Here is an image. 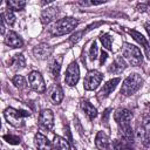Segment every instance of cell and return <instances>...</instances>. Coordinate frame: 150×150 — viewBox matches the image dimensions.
<instances>
[{
  "label": "cell",
  "mask_w": 150,
  "mask_h": 150,
  "mask_svg": "<svg viewBox=\"0 0 150 150\" xmlns=\"http://www.w3.org/2000/svg\"><path fill=\"white\" fill-rule=\"evenodd\" d=\"M39 124L46 130H50L54 127V115L50 109H42L39 115Z\"/></svg>",
  "instance_id": "9"
},
{
  "label": "cell",
  "mask_w": 150,
  "mask_h": 150,
  "mask_svg": "<svg viewBox=\"0 0 150 150\" xmlns=\"http://www.w3.org/2000/svg\"><path fill=\"white\" fill-rule=\"evenodd\" d=\"M61 63H62V56H59L56 59H54L50 64H49V73L53 77H59L60 75V69H61Z\"/></svg>",
  "instance_id": "21"
},
{
  "label": "cell",
  "mask_w": 150,
  "mask_h": 150,
  "mask_svg": "<svg viewBox=\"0 0 150 150\" xmlns=\"http://www.w3.org/2000/svg\"><path fill=\"white\" fill-rule=\"evenodd\" d=\"M81 108H82V110L86 112V115H87L90 120H94V118L97 116V110H96V108H95L90 102H88V101H86V100H82V101H81Z\"/></svg>",
  "instance_id": "19"
},
{
  "label": "cell",
  "mask_w": 150,
  "mask_h": 150,
  "mask_svg": "<svg viewBox=\"0 0 150 150\" xmlns=\"http://www.w3.org/2000/svg\"><path fill=\"white\" fill-rule=\"evenodd\" d=\"M142 131H143L144 143L150 144V112L145 114L142 120Z\"/></svg>",
  "instance_id": "18"
},
{
  "label": "cell",
  "mask_w": 150,
  "mask_h": 150,
  "mask_svg": "<svg viewBox=\"0 0 150 150\" xmlns=\"http://www.w3.org/2000/svg\"><path fill=\"white\" fill-rule=\"evenodd\" d=\"M89 57H90L91 61L96 60V57H97V45H96L95 41L91 43V47H90V50H89Z\"/></svg>",
  "instance_id": "29"
},
{
  "label": "cell",
  "mask_w": 150,
  "mask_h": 150,
  "mask_svg": "<svg viewBox=\"0 0 150 150\" xmlns=\"http://www.w3.org/2000/svg\"><path fill=\"white\" fill-rule=\"evenodd\" d=\"M102 79H103L102 73H100L98 70H90L84 77L83 88L86 90H95L100 86Z\"/></svg>",
  "instance_id": "6"
},
{
  "label": "cell",
  "mask_w": 150,
  "mask_h": 150,
  "mask_svg": "<svg viewBox=\"0 0 150 150\" xmlns=\"http://www.w3.org/2000/svg\"><path fill=\"white\" fill-rule=\"evenodd\" d=\"M128 33H129V34H130V35H131V36H132V38H134V39H135L139 45H142V46L144 47V49L150 45V42H149V41H148V40H146V39H145V38H144L139 32L134 30V29H129V30H128Z\"/></svg>",
  "instance_id": "23"
},
{
  "label": "cell",
  "mask_w": 150,
  "mask_h": 150,
  "mask_svg": "<svg viewBox=\"0 0 150 150\" xmlns=\"http://www.w3.org/2000/svg\"><path fill=\"white\" fill-rule=\"evenodd\" d=\"M5 43H6L8 47H11V48H20V47H22L23 41H22V39H21L15 32L9 30V32L6 34Z\"/></svg>",
  "instance_id": "12"
},
{
  "label": "cell",
  "mask_w": 150,
  "mask_h": 150,
  "mask_svg": "<svg viewBox=\"0 0 150 150\" xmlns=\"http://www.w3.org/2000/svg\"><path fill=\"white\" fill-rule=\"evenodd\" d=\"M9 64L14 70H20L26 66V60L22 54H16L11 59Z\"/></svg>",
  "instance_id": "20"
},
{
  "label": "cell",
  "mask_w": 150,
  "mask_h": 150,
  "mask_svg": "<svg viewBox=\"0 0 150 150\" xmlns=\"http://www.w3.org/2000/svg\"><path fill=\"white\" fill-rule=\"evenodd\" d=\"M57 14H59V8L57 7H47L41 13V22L43 25H48L56 18Z\"/></svg>",
  "instance_id": "15"
},
{
  "label": "cell",
  "mask_w": 150,
  "mask_h": 150,
  "mask_svg": "<svg viewBox=\"0 0 150 150\" xmlns=\"http://www.w3.org/2000/svg\"><path fill=\"white\" fill-rule=\"evenodd\" d=\"M77 25H79V21L75 18L67 16V18H62L55 21L49 28V32L54 36H61V35L68 34L71 30H74L77 27Z\"/></svg>",
  "instance_id": "2"
},
{
  "label": "cell",
  "mask_w": 150,
  "mask_h": 150,
  "mask_svg": "<svg viewBox=\"0 0 150 150\" xmlns=\"http://www.w3.org/2000/svg\"><path fill=\"white\" fill-rule=\"evenodd\" d=\"M143 84V79L138 74H130L125 77L121 87V94L124 96H130L135 94Z\"/></svg>",
  "instance_id": "3"
},
{
  "label": "cell",
  "mask_w": 150,
  "mask_h": 150,
  "mask_svg": "<svg viewBox=\"0 0 150 150\" xmlns=\"http://www.w3.org/2000/svg\"><path fill=\"white\" fill-rule=\"evenodd\" d=\"M114 118L118 125V130H120V135L122 137L123 141H121L122 143V146L125 148L127 144L131 143L132 142V137H134V134H132V129H131V118H132V115L130 112V110L128 109H124V108H120L115 111L114 114Z\"/></svg>",
  "instance_id": "1"
},
{
  "label": "cell",
  "mask_w": 150,
  "mask_h": 150,
  "mask_svg": "<svg viewBox=\"0 0 150 150\" xmlns=\"http://www.w3.org/2000/svg\"><path fill=\"white\" fill-rule=\"evenodd\" d=\"M28 82L34 91L40 93V94L46 91V84H45L43 77L39 71H36V70L30 71L28 75Z\"/></svg>",
  "instance_id": "7"
},
{
  "label": "cell",
  "mask_w": 150,
  "mask_h": 150,
  "mask_svg": "<svg viewBox=\"0 0 150 150\" xmlns=\"http://www.w3.org/2000/svg\"><path fill=\"white\" fill-rule=\"evenodd\" d=\"M34 143H35V146H36L38 150H53L52 143L41 132H38L34 136Z\"/></svg>",
  "instance_id": "14"
},
{
  "label": "cell",
  "mask_w": 150,
  "mask_h": 150,
  "mask_svg": "<svg viewBox=\"0 0 150 150\" xmlns=\"http://www.w3.org/2000/svg\"><path fill=\"white\" fill-rule=\"evenodd\" d=\"M53 150H71V149L66 138L55 136L53 141Z\"/></svg>",
  "instance_id": "22"
},
{
  "label": "cell",
  "mask_w": 150,
  "mask_h": 150,
  "mask_svg": "<svg viewBox=\"0 0 150 150\" xmlns=\"http://www.w3.org/2000/svg\"><path fill=\"white\" fill-rule=\"evenodd\" d=\"M83 33H84V30H81V32H77V33L73 34L71 38H70V41H71L73 43H74V42H77V41L81 39V36L83 35Z\"/></svg>",
  "instance_id": "31"
},
{
  "label": "cell",
  "mask_w": 150,
  "mask_h": 150,
  "mask_svg": "<svg viewBox=\"0 0 150 150\" xmlns=\"http://www.w3.org/2000/svg\"><path fill=\"white\" fill-rule=\"evenodd\" d=\"M48 95H49V100L54 104H60L63 100V90L59 84H53L48 90Z\"/></svg>",
  "instance_id": "11"
},
{
  "label": "cell",
  "mask_w": 150,
  "mask_h": 150,
  "mask_svg": "<svg viewBox=\"0 0 150 150\" xmlns=\"http://www.w3.org/2000/svg\"><path fill=\"white\" fill-rule=\"evenodd\" d=\"M95 145L97 150H109V138L103 131H98L95 137Z\"/></svg>",
  "instance_id": "17"
},
{
  "label": "cell",
  "mask_w": 150,
  "mask_h": 150,
  "mask_svg": "<svg viewBox=\"0 0 150 150\" xmlns=\"http://www.w3.org/2000/svg\"><path fill=\"white\" fill-rule=\"evenodd\" d=\"M122 55L125 61H128L131 66H139L143 61V55L141 53V49L131 43H124L122 47Z\"/></svg>",
  "instance_id": "4"
},
{
  "label": "cell",
  "mask_w": 150,
  "mask_h": 150,
  "mask_svg": "<svg viewBox=\"0 0 150 150\" xmlns=\"http://www.w3.org/2000/svg\"><path fill=\"white\" fill-rule=\"evenodd\" d=\"M107 57H108L107 52H105V50H102V52H101V57H100V64H103V63L105 62Z\"/></svg>",
  "instance_id": "32"
},
{
  "label": "cell",
  "mask_w": 150,
  "mask_h": 150,
  "mask_svg": "<svg viewBox=\"0 0 150 150\" xmlns=\"http://www.w3.org/2000/svg\"><path fill=\"white\" fill-rule=\"evenodd\" d=\"M1 19H4L5 22H7L9 26H12L15 22V16L14 13L11 9H6L4 13H1Z\"/></svg>",
  "instance_id": "26"
},
{
  "label": "cell",
  "mask_w": 150,
  "mask_h": 150,
  "mask_svg": "<svg viewBox=\"0 0 150 150\" xmlns=\"http://www.w3.org/2000/svg\"><path fill=\"white\" fill-rule=\"evenodd\" d=\"M100 40L103 45V47L108 50H111V43H112V38L108 34V33H104V34H101L100 36Z\"/></svg>",
  "instance_id": "27"
},
{
  "label": "cell",
  "mask_w": 150,
  "mask_h": 150,
  "mask_svg": "<svg viewBox=\"0 0 150 150\" xmlns=\"http://www.w3.org/2000/svg\"><path fill=\"white\" fill-rule=\"evenodd\" d=\"M52 53H53V48L47 43H40L35 46L33 49V54L38 60H46L52 55Z\"/></svg>",
  "instance_id": "10"
},
{
  "label": "cell",
  "mask_w": 150,
  "mask_h": 150,
  "mask_svg": "<svg viewBox=\"0 0 150 150\" xmlns=\"http://www.w3.org/2000/svg\"><path fill=\"white\" fill-rule=\"evenodd\" d=\"M6 121L12 124L13 127H20L22 124L23 118L29 116V112L27 110H21V109H14V108H7L4 112Z\"/></svg>",
  "instance_id": "5"
},
{
  "label": "cell",
  "mask_w": 150,
  "mask_h": 150,
  "mask_svg": "<svg viewBox=\"0 0 150 150\" xmlns=\"http://www.w3.org/2000/svg\"><path fill=\"white\" fill-rule=\"evenodd\" d=\"M4 139L6 142H8L9 144H19L20 143V137L19 136H15V135H5L4 136Z\"/></svg>",
  "instance_id": "28"
},
{
  "label": "cell",
  "mask_w": 150,
  "mask_h": 150,
  "mask_svg": "<svg viewBox=\"0 0 150 150\" xmlns=\"http://www.w3.org/2000/svg\"><path fill=\"white\" fill-rule=\"evenodd\" d=\"M144 50H145V54H146V57H148V59L150 60V45H149V46H148V47H146V48H145Z\"/></svg>",
  "instance_id": "33"
},
{
  "label": "cell",
  "mask_w": 150,
  "mask_h": 150,
  "mask_svg": "<svg viewBox=\"0 0 150 150\" xmlns=\"http://www.w3.org/2000/svg\"><path fill=\"white\" fill-rule=\"evenodd\" d=\"M12 82H13V84L16 87V88H19V89H26L27 88V82H26V80H25V77L22 76V75H15L13 79H12Z\"/></svg>",
  "instance_id": "25"
},
{
  "label": "cell",
  "mask_w": 150,
  "mask_h": 150,
  "mask_svg": "<svg viewBox=\"0 0 150 150\" xmlns=\"http://www.w3.org/2000/svg\"><path fill=\"white\" fill-rule=\"evenodd\" d=\"M118 83H120V79H118V77L109 80L105 84H103L102 89L100 90V93H98V98H102V97L104 98V97H107L108 95H110V94L115 90V88L117 87Z\"/></svg>",
  "instance_id": "13"
},
{
  "label": "cell",
  "mask_w": 150,
  "mask_h": 150,
  "mask_svg": "<svg viewBox=\"0 0 150 150\" xmlns=\"http://www.w3.org/2000/svg\"><path fill=\"white\" fill-rule=\"evenodd\" d=\"M125 67H127V63H125L124 59L122 56H118L108 67V71L111 73V74H121L125 69Z\"/></svg>",
  "instance_id": "16"
},
{
  "label": "cell",
  "mask_w": 150,
  "mask_h": 150,
  "mask_svg": "<svg viewBox=\"0 0 150 150\" xmlns=\"http://www.w3.org/2000/svg\"><path fill=\"white\" fill-rule=\"evenodd\" d=\"M105 1L104 0H101V1H80L79 5H82V6H93V5H101V4H104Z\"/></svg>",
  "instance_id": "30"
},
{
  "label": "cell",
  "mask_w": 150,
  "mask_h": 150,
  "mask_svg": "<svg viewBox=\"0 0 150 150\" xmlns=\"http://www.w3.org/2000/svg\"><path fill=\"white\" fill-rule=\"evenodd\" d=\"M144 28H145V30L148 32V34H149V36H150V23L146 22V23L144 25Z\"/></svg>",
  "instance_id": "34"
},
{
  "label": "cell",
  "mask_w": 150,
  "mask_h": 150,
  "mask_svg": "<svg viewBox=\"0 0 150 150\" xmlns=\"http://www.w3.org/2000/svg\"><path fill=\"white\" fill-rule=\"evenodd\" d=\"M79 79H80V69H79V66H77L76 62H71L68 66L67 70H66L64 82L69 87H73V86H75L79 82Z\"/></svg>",
  "instance_id": "8"
},
{
  "label": "cell",
  "mask_w": 150,
  "mask_h": 150,
  "mask_svg": "<svg viewBox=\"0 0 150 150\" xmlns=\"http://www.w3.org/2000/svg\"><path fill=\"white\" fill-rule=\"evenodd\" d=\"M6 4H7L8 9H11L12 12L13 11H22L26 6V1H23V0H8Z\"/></svg>",
  "instance_id": "24"
}]
</instances>
